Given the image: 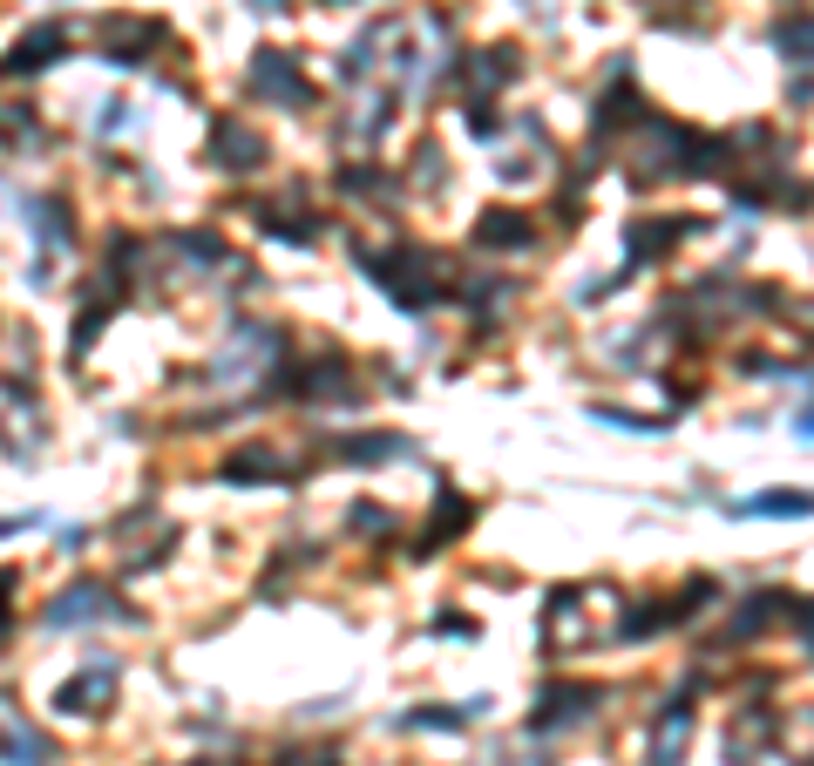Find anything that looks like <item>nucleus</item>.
I'll use <instances>...</instances> for the list:
<instances>
[{"label": "nucleus", "mask_w": 814, "mask_h": 766, "mask_svg": "<svg viewBox=\"0 0 814 766\" xmlns=\"http://www.w3.org/2000/svg\"><path fill=\"white\" fill-rule=\"evenodd\" d=\"M760 515H801V509H814V496H767V502H754Z\"/></svg>", "instance_id": "nucleus-1"}]
</instances>
